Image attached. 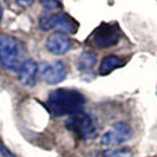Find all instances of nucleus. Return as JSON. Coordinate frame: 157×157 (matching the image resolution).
<instances>
[{"label": "nucleus", "mask_w": 157, "mask_h": 157, "mask_svg": "<svg viewBox=\"0 0 157 157\" xmlns=\"http://www.w3.org/2000/svg\"><path fill=\"white\" fill-rule=\"evenodd\" d=\"M84 104V96L71 89H57L48 94L46 99L47 109L56 117H63L67 115L73 116L82 112Z\"/></svg>", "instance_id": "f257e3e1"}, {"label": "nucleus", "mask_w": 157, "mask_h": 157, "mask_svg": "<svg viewBox=\"0 0 157 157\" xmlns=\"http://www.w3.org/2000/svg\"><path fill=\"white\" fill-rule=\"evenodd\" d=\"M26 48L17 38L0 34V67L10 71H18L25 62Z\"/></svg>", "instance_id": "f03ea898"}, {"label": "nucleus", "mask_w": 157, "mask_h": 157, "mask_svg": "<svg viewBox=\"0 0 157 157\" xmlns=\"http://www.w3.org/2000/svg\"><path fill=\"white\" fill-rule=\"evenodd\" d=\"M66 128L80 140H89L96 135V121L86 112H78L66 122Z\"/></svg>", "instance_id": "7ed1b4c3"}, {"label": "nucleus", "mask_w": 157, "mask_h": 157, "mask_svg": "<svg viewBox=\"0 0 157 157\" xmlns=\"http://www.w3.org/2000/svg\"><path fill=\"white\" fill-rule=\"evenodd\" d=\"M39 26L43 31L48 30H58L62 33H70L75 32L78 27V24L75 21V19L66 13H53L43 16L39 20Z\"/></svg>", "instance_id": "20e7f679"}, {"label": "nucleus", "mask_w": 157, "mask_h": 157, "mask_svg": "<svg viewBox=\"0 0 157 157\" xmlns=\"http://www.w3.org/2000/svg\"><path fill=\"white\" fill-rule=\"evenodd\" d=\"M121 39V30L117 24H103L92 34L94 44L99 48L116 45Z\"/></svg>", "instance_id": "39448f33"}, {"label": "nucleus", "mask_w": 157, "mask_h": 157, "mask_svg": "<svg viewBox=\"0 0 157 157\" xmlns=\"http://www.w3.org/2000/svg\"><path fill=\"white\" fill-rule=\"evenodd\" d=\"M66 65L62 60L45 62L40 64L39 75L48 84H58L66 78Z\"/></svg>", "instance_id": "423d86ee"}, {"label": "nucleus", "mask_w": 157, "mask_h": 157, "mask_svg": "<svg viewBox=\"0 0 157 157\" xmlns=\"http://www.w3.org/2000/svg\"><path fill=\"white\" fill-rule=\"evenodd\" d=\"M131 136V129L124 122L115 123L106 132H104L101 138L102 145H111V144H121Z\"/></svg>", "instance_id": "0eeeda50"}, {"label": "nucleus", "mask_w": 157, "mask_h": 157, "mask_svg": "<svg viewBox=\"0 0 157 157\" xmlns=\"http://www.w3.org/2000/svg\"><path fill=\"white\" fill-rule=\"evenodd\" d=\"M39 75V65L32 59H26L18 70V79L21 85L32 87L36 84L37 76Z\"/></svg>", "instance_id": "6e6552de"}, {"label": "nucleus", "mask_w": 157, "mask_h": 157, "mask_svg": "<svg viewBox=\"0 0 157 157\" xmlns=\"http://www.w3.org/2000/svg\"><path fill=\"white\" fill-rule=\"evenodd\" d=\"M72 47L71 39L62 32L52 33L46 40V48L55 55H64L69 52Z\"/></svg>", "instance_id": "1a4fd4ad"}, {"label": "nucleus", "mask_w": 157, "mask_h": 157, "mask_svg": "<svg viewBox=\"0 0 157 157\" xmlns=\"http://www.w3.org/2000/svg\"><path fill=\"white\" fill-rule=\"evenodd\" d=\"M121 65H122V62H121V59L118 58L117 56H106L102 60L101 66L98 69V72L102 76H106V75H109L113 70H116L117 67H119Z\"/></svg>", "instance_id": "9d476101"}, {"label": "nucleus", "mask_w": 157, "mask_h": 157, "mask_svg": "<svg viewBox=\"0 0 157 157\" xmlns=\"http://www.w3.org/2000/svg\"><path fill=\"white\" fill-rule=\"evenodd\" d=\"M97 62L96 55L91 51H85L78 57L77 60V66L79 70H90L94 66Z\"/></svg>", "instance_id": "9b49d317"}, {"label": "nucleus", "mask_w": 157, "mask_h": 157, "mask_svg": "<svg viewBox=\"0 0 157 157\" xmlns=\"http://www.w3.org/2000/svg\"><path fill=\"white\" fill-rule=\"evenodd\" d=\"M132 152L129 148H118L111 149L104 152V157H131Z\"/></svg>", "instance_id": "f8f14e48"}, {"label": "nucleus", "mask_w": 157, "mask_h": 157, "mask_svg": "<svg viewBox=\"0 0 157 157\" xmlns=\"http://www.w3.org/2000/svg\"><path fill=\"white\" fill-rule=\"evenodd\" d=\"M43 4V6H45L47 8V11H50V10H55L56 7H60V4L59 2H57V1H44V2H41Z\"/></svg>", "instance_id": "ddd939ff"}, {"label": "nucleus", "mask_w": 157, "mask_h": 157, "mask_svg": "<svg viewBox=\"0 0 157 157\" xmlns=\"http://www.w3.org/2000/svg\"><path fill=\"white\" fill-rule=\"evenodd\" d=\"M1 18H2V7L0 5V20H1Z\"/></svg>", "instance_id": "4468645a"}]
</instances>
